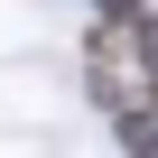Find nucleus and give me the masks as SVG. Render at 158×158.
<instances>
[{
  "label": "nucleus",
  "mask_w": 158,
  "mask_h": 158,
  "mask_svg": "<svg viewBox=\"0 0 158 158\" xmlns=\"http://www.w3.org/2000/svg\"><path fill=\"white\" fill-rule=\"evenodd\" d=\"M139 56H149V65H158V19H139Z\"/></svg>",
  "instance_id": "1"
},
{
  "label": "nucleus",
  "mask_w": 158,
  "mask_h": 158,
  "mask_svg": "<svg viewBox=\"0 0 158 158\" xmlns=\"http://www.w3.org/2000/svg\"><path fill=\"white\" fill-rule=\"evenodd\" d=\"M149 102H158V74H149Z\"/></svg>",
  "instance_id": "2"
}]
</instances>
